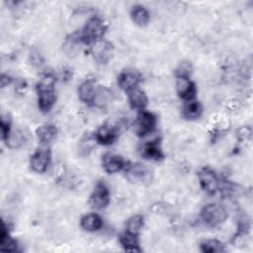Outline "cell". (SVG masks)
Instances as JSON below:
<instances>
[{
	"label": "cell",
	"instance_id": "cell-11",
	"mask_svg": "<svg viewBox=\"0 0 253 253\" xmlns=\"http://www.w3.org/2000/svg\"><path fill=\"white\" fill-rule=\"evenodd\" d=\"M102 166L107 173L114 174L126 168V162L122 156L109 153L103 156Z\"/></svg>",
	"mask_w": 253,
	"mask_h": 253
},
{
	"label": "cell",
	"instance_id": "cell-24",
	"mask_svg": "<svg viewBox=\"0 0 253 253\" xmlns=\"http://www.w3.org/2000/svg\"><path fill=\"white\" fill-rule=\"evenodd\" d=\"M144 224V218L140 214H134L130 216L126 221V231L138 234Z\"/></svg>",
	"mask_w": 253,
	"mask_h": 253
},
{
	"label": "cell",
	"instance_id": "cell-14",
	"mask_svg": "<svg viewBox=\"0 0 253 253\" xmlns=\"http://www.w3.org/2000/svg\"><path fill=\"white\" fill-rule=\"evenodd\" d=\"M141 156L145 159L159 161L164 158V153L159 146V140L155 139L145 143L141 148Z\"/></svg>",
	"mask_w": 253,
	"mask_h": 253
},
{
	"label": "cell",
	"instance_id": "cell-4",
	"mask_svg": "<svg viewBox=\"0 0 253 253\" xmlns=\"http://www.w3.org/2000/svg\"><path fill=\"white\" fill-rule=\"evenodd\" d=\"M156 125L157 118L153 113L145 110H140L134 123L135 132L140 137L146 136L147 134H150L154 131Z\"/></svg>",
	"mask_w": 253,
	"mask_h": 253
},
{
	"label": "cell",
	"instance_id": "cell-9",
	"mask_svg": "<svg viewBox=\"0 0 253 253\" xmlns=\"http://www.w3.org/2000/svg\"><path fill=\"white\" fill-rule=\"evenodd\" d=\"M141 76L138 71L133 69H126L120 73L118 76V84L121 89L128 92L137 87L140 82Z\"/></svg>",
	"mask_w": 253,
	"mask_h": 253
},
{
	"label": "cell",
	"instance_id": "cell-28",
	"mask_svg": "<svg viewBox=\"0 0 253 253\" xmlns=\"http://www.w3.org/2000/svg\"><path fill=\"white\" fill-rule=\"evenodd\" d=\"M0 82H1V88H5L6 86H8V85L12 82V78H11L8 74L3 73V74L1 75Z\"/></svg>",
	"mask_w": 253,
	"mask_h": 253
},
{
	"label": "cell",
	"instance_id": "cell-12",
	"mask_svg": "<svg viewBox=\"0 0 253 253\" xmlns=\"http://www.w3.org/2000/svg\"><path fill=\"white\" fill-rule=\"evenodd\" d=\"M176 89L179 97L184 101H192L196 97L197 88L190 78H177Z\"/></svg>",
	"mask_w": 253,
	"mask_h": 253
},
{
	"label": "cell",
	"instance_id": "cell-13",
	"mask_svg": "<svg viewBox=\"0 0 253 253\" xmlns=\"http://www.w3.org/2000/svg\"><path fill=\"white\" fill-rule=\"evenodd\" d=\"M118 138V131L111 126H101L95 133V139L99 144L110 145L113 144Z\"/></svg>",
	"mask_w": 253,
	"mask_h": 253
},
{
	"label": "cell",
	"instance_id": "cell-15",
	"mask_svg": "<svg viewBox=\"0 0 253 253\" xmlns=\"http://www.w3.org/2000/svg\"><path fill=\"white\" fill-rule=\"evenodd\" d=\"M127 174L132 181L148 183L151 181V172L144 165L135 164L127 167Z\"/></svg>",
	"mask_w": 253,
	"mask_h": 253
},
{
	"label": "cell",
	"instance_id": "cell-19",
	"mask_svg": "<svg viewBox=\"0 0 253 253\" xmlns=\"http://www.w3.org/2000/svg\"><path fill=\"white\" fill-rule=\"evenodd\" d=\"M130 18L135 25L139 27H143L148 24L150 20V14L144 6L134 5L131 7V10H130Z\"/></svg>",
	"mask_w": 253,
	"mask_h": 253
},
{
	"label": "cell",
	"instance_id": "cell-26",
	"mask_svg": "<svg viewBox=\"0 0 253 253\" xmlns=\"http://www.w3.org/2000/svg\"><path fill=\"white\" fill-rule=\"evenodd\" d=\"M23 134L21 132H16V133H10L9 137L6 139V143L9 147L11 148H16L19 147L23 143Z\"/></svg>",
	"mask_w": 253,
	"mask_h": 253
},
{
	"label": "cell",
	"instance_id": "cell-6",
	"mask_svg": "<svg viewBox=\"0 0 253 253\" xmlns=\"http://www.w3.org/2000/svg\"><path fill=\"white\" fill-rule=\"evenodd\" d=\"M91 53L96 62L99 64H107L114 55V45L108 41L99 40L94 42Z\"/></svg>",
	"mask_w": 253,
	"mask_h": 253
},
{
	"label": "cell",
	"instance_id": "cell-18",
	"mask_svg": "<svg viewBox=\"0 0 253 253\" xmlns=\"http://www.w3.org/2000/svg\"><path fill=\"white\" fill-rule=\"evenodd\" d=\"M0 249L1 251L5 252H15L18 251V244L15 239L10 236L8 227L6 226L5 222L2 221L1 233H0Z\"/></svg>",
	"mask_w": 253,
	"mask_h": 253
},
{
	"label": "cell",
	"instance_id": "cell-25",
	"mask_svg": "<svg viewBox=\"0 0 253 253\" xmlns=\"http://www.w3.org/2000/svg\"><path fill=\"white\" fill-rule=\"evenodd\" d=\"M191 72H192L191 62L184 61L178 65V67L174 71V74L176 78H190Z\"/></svg>",
	"mask_w": 253,
	"mask_h": 253
},
{
	"label": "cell",
	"instance_id": "cell-2",
	"mask_svg": "<svg viewBox=\"0 0 253 253\" xmlns=\"http://www.w3.org/2000/svg\"><path fill=\"white\" fill-rule=\"evenodd\" d=\"M107 28V24L101 17L94 16L86 22L85 26L78 35H73V38L77 40L78 42H83L86 44L95 42L102 40Z\"/></svg>",
	"mask_w": 253,
	"mask_h": 253
},
{
	"label": "cell",
	"instance_id": "cell-1",
	"mask_svg": "<svg viewBox=\"0 0 253 253\" xmlns=\"http://www.w3.org/2000/svg\"><path fill=\"white\" fill-rule=\"evenodd\" d=\"M54 84L55 78L50 73L43 74L37 84L38 105L42 113H48L55 104Z\"/></svg>",
	"mask_w": 253,
	"mask_h": 253
},
{
	"label": "cell",
	"instance_id": "cell-5",
	"mask_svg": "<svg viewBox=\"0 0 253 253\" xmlns=\"http://www.w3.org/2000/svg\"><path fill=\"white\" fill-rule=\"evenodd\" d=\"M198 178L202 189L210 195H213L219 189V180L216 173L210 167H203L198 172Z\"/></svg>",
	"mask_w": 253,
	"mask_h": 253
},
{
	"label": "cell",
	"instance_id": "cell-23",
	"mask_svg": "<svg viewBox=\"0 0 253 253\" xmlns=\"http://www.w3.org/2000/svg\"><path fill=\"white\" fill-rule=\"evenodd\" d=\"M201 250L205 253H216L225 251L224 245L217 239H206L201 243Z\"/></svg>",
	"mask_w": 253,
	"mask_h": 253
},
{
	"label": "cell",
	"instance_id": "cell-21",
	"mask_svg": "<svg viewBox=\"0 0 253 253\" xmlns=\"http://www.w3.org/2000/svg\"><path fill=\"white\" fill-rule=\"evenodd\" d=\"M36 134L39 141L42 144H46L50 142L56 135V127L53 125L46 124L40 126L36 129Z\"/></svg>",
	"mask_w": 253,
	"mask_h": 253
},
{
	"label": "cell",
	"instance_id": "cell-20",
	"mask_svg": "<svg viewBox=\"0 0 253 253\" xmlns=\"http://www.w3.org/2000/svg\"><path fill=\"white\" fill-rule=\"evenodd\" d=\"M119 239H120V242H121L123 248L126 251H128V252H140L141 251V249L139 247V241H138L137 234L126 231L120 235Z\"/></svg>",
	"mask_w": 253,
	"mask_h": 253
},
{
	"label": "cell",
	"instance_id": "cell-8",
	"mask_svg": "<svg viewBox=\"0 0 253 253\" xmlns=\"http://www.w3.org/2000/svg\"><path fill=\"white\" fill-rule=\"evenodd\" d=\"M50 150L49 148L42 147L39 148L32 156H31V167L34 171L38 173H43L46 171L49 162H50Z\"/></svg>",
	"mask_w": 253,
	"mask_h": 253
},
{
	"label": "cell",
	"instance_id": "cell-16",
	"mask_svg": "<svg viewBox=\"0 0 253 253\" xmlns=\"http://www.w3.org/2000/svg\"><path fill=\"white\" fill-rule=\"evenodd\" d=\"M128 93V102L129 105L132 109H136V110H144V108L147 105L148 99L146 94L144 93V91H142L141 89H139L138 87L131 89L130 91L127 92Z\"/></svg>",
	"mask_w": 253,
	"mask_h": 253
},
{
	"label": "cell",
	"instance_id": "cell-7",
	"mask_svg": "<svg viewBox=\"0 0 253 253\" xmlns=\"http://www.w3.org/2000/svg\"><path fill=\"white\" fill-rule=\"evenodd\" d=\"M110 202V192L108 187L103 182H99L89 199V203L92 208L96 210H102L105 209Z\"/></svg>",
	"mask_w": 253,
	"mask_h": 253
},
{
	"label": "cell",
	"instance_id": "cell-10",
	"mask_svg": "<svg viewBox=\"0 0 253 253\" xmlns=\"http://www.w3.org/2000/svg\"><path fill=\"white\" fill-rule=\"evenodd\" d=\"M78 95L80 100L85 104L87 105L95 104V101L98 95V88L95 80L86 79L85 81H83L78 88Z\"/></svg>",
	"mask_w": 253,
	"mask_h": 253
},
{
	"label": "cell",
	"instance_id": "cell-17",
	"mask_svg": "<svg viewBox=\"0 0 253 253\" xmlns=\"http://www.w3.org/2000/svg\"><path fill=\"white\" fill-rule=\"evenodd\" d=\"M81 227L89 232L97 231L103 226V219L97 213H88L82 216L80 220Z\"/></svg>",
	"mask_w": 253,
	"mask_h": 253
},
{
	"label": "cell",
	"instance_id": "cell-27",
	"mask_svg": "<svg viewBox=\"0 0 253 253\" xmlns=\"http://www.w3.org/2000/svg\"><path fill=\"white\" fill-rule=\"evenodd\" d=\"M0 128H1V137L4 141L9 137L11 130H10V121L6 120L4 117L1 119V124H0Z\"/></svg>",
	"mask_w": 253,
	"mask_h": 253
},
{
	"label": "cell",
	"instance_id": "cell-3",
	"mask_svg": "<svg viewBox=\"0 0 253 253\" xmlns=\"http://www.w3.org/2000/svg\"><path fill=\"white\" fill-rule=\"evenodd\" d=\"M201 217L206 224L210 226H217L225 221L227 218V211L222 205L212 203L203 208L201 211Z\"/></svg>",
	"mask_w": 253,
	"mask_h": 253
},
{
	"label": "cell",
	"instance_id": "cell-22",
	"mask_svg": "<svg viewBox=\"0 0 253 253\" xmlns=\"http://www.w3.org/2000/svg\"><path fill=\"white\" fill-rule=\"evenodd\" d=\"M182 113L186 120H196L201 117L203 113V106L198 101H188L184 105Z\"/></svg>",
	"mask_w": 253,
	"mask_h": 253
}]
</instances>
